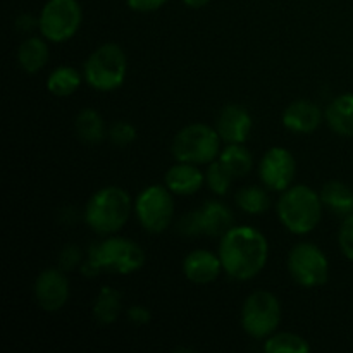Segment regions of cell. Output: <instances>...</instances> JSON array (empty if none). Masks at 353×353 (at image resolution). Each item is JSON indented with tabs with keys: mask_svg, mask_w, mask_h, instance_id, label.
<instances>
[{
	"mask_svg": "<svg viewBox=\"0 0 353 353\" xmlns=\"http://www.w3.org/2000/svg\"><path fill=\"white\" fill-rule=\"evenodd\" d=\"M283 126L295 134H312L323 124L324 112L312 100L300 99L290 103L283 112Z\"/></svg>",
	"mask_w": 353,
	"mask_h": 353,
	"instance_id": "cell-16",
	"label": "cell"
},
{
	"mask_svg": "<svg viewBox=\"0 0 353 353\" xmlns=\"http://www.w3.org/2000/svg\"><path fill=\"white\" fill-rule=\"evenodd\" d=\"M133 212V200L121 186H103L90 196L85 207V223L93 233L110 236L126 226Z\"/></svg>",
	"mask_w": 353,
	"mask_h": 353,
	"instance_id": "cell-3",
	"label": "cell"
},
{
	"mask_svg": "<svg viewBox=\"0 0 353 353\" xmlns=\"http://www.w3.org/2000/svg\"><path fill=\"white\" fill-rule=\"evenodd\" d=\"M145 265V252L137 241L130 238L110 234L103 241L92 243L88 257L81 264V272L88 278L99 274L100 271H109L112 274L128 276L140 271Z\"/></svg>",
	"mask_w": 353,
	"mask_h": 353,
	"instance_id": "cell-2",
	"label": "cell"
},
{
	"mask_svg": "<svg viewBox=\"0 0 353 353\" xmlns=\"http://www.w3.org/2000/svg\"><path fill=\"white\" fill-rule=\"evenodd\" d=\"M123 310V295L116 288L103 286L93 302V319L102 326L116 323Z\"/></svg>",
	"mask_w": 353,
	"mask_h": 353,
	"instance_id": "cell-22",
	"label": "cell"
},
{
	"mask_svg": "<svg viewBox=\"0 0 353 353\" xmlns=\"http://www.w3.org/2000/svg\"><path fill=\"white\" fill-rule=\"evenodd\" d=\"M323 205L340 217L353 214V192L341 181H327L319 192Z\"/></svg>",
	"mask_w": 353,
	"mask_h": 353,
	"instance_id": "cell-21",
	"label": "cell"
},
{
	"mask_svg": "<svg viewBox=\"0 0 353 353\" xmlns=\"http://www.w3.org/2000/svg\"><path fill=\"white\" fill-rule=\"evenodd\" d=\"M14 24L21 33H30L34 28H38V17H33L31 14H21Z\"/></svg>",
	"mask_w": 353,
	"mask_h": 353,
	"instance_id": "cell-33",
	"label": "cell"
},
{
	"mask_svg": "<svg viewBox=\"0 0 353 353\" xmlns=\"http://www.w3.org/2000/svg\"><path fill=\"white\" fill-rule=\"evenodd\" d=\"M323 209L321 195L307 185L290 186L276 203V212L281 224L296 236L312 233L319 226Z\"/></svg>",
	"mask_w": 353,
	"mask_h": 353,
	"instance_id": "cell-4",
	"label": "cell"
},
{
	"mask_svg": "<svg viewBox=\"0 0 353 353\" xmlns=\"http://www.w3.org/2000/svg\"><path fill=\"white\" fill-rule=\"evenodd\" d=\"M338 245L341 254L353 262V214L343 217V223L338 231Z\"/></svg>",
	"mask_w": 353,
	"mask_h": 353,
	"instance_id": "cell-29",
	"label": "cell"
},
{
	"mask_svg": "<svg viewBox=\"0 0 353 353\" xmlns=\"http://www.w3.org/2000/svg\"><path fill=\"white\" fill-rule=\"evenodd\" d=\"M107 137L112 141L116 147H128V145L133 143L138 137L137 128L133 126L128 121H116L112 126L107 130Z\"/></svg>",
	"mask_w": 353,
	"mask_h": 353,
	"instance_id": "cell-28",
	"label": "cell"
},
{
	"mask_svg": "<svg viewBox=\"0 0 353 353\" xmlns=\"http://www.w3.org/2000/svg\"><path fill=\"white\" fill-rule=\"evenodd\" d=\"M254 119L248 109L240 103H228L221 109L216 130L224 143H245L250 138Z\"/></svg>",
	"mask_w": 353,
	"mask_h": 353,
	"instance_id": "cell-14",
	"label": "cell"
},
{
	"mask_svg": "<svg viewBox=\"0 0 353 353\" xmlns=\"http://www.w3.org/2000/svg\"><path fill=\"white\" fill-rule=\"evenodd\" d=\"M236 205L241 212L250 214V216H261V214L268 212V209L271 207V199H269L268 190H264L262 186H243L236 192Z\"/></svg>",
	"mask_w": 353,
	"mask_h": 353,
	"instance_id": "cell-25",
	"label": "cell"
},
{
	"mask_svg": "<svg viewBox=\"0 0 353 353\" xmlns=\"http://www.w3.org/2000/svg\"><path fill=\"white\" fill-rule=\"evenodd\" d=\"M288 274L302 288H319L330 279V261L317 245L310 241L296 243L286 259Z\"/></svg>",
	"mask_w": 353,
	"mask_h": 353,
	"instance_id": "cell-10",
	"label": "cell"
},
{
	"mask_svg": "<svg viewBox=\"0 0 353 353\" xmlns=\"http://www.w3.org/2000/svg\"><path fill=\"white\" fill-rule=\"evenodd\" d=\"M234 226V216L219 200H207L202 207L190 210L176 223V231L183 236L223 238Z\"/></svg>",
	"mask_w": 353,
	"mask_h": 353,
	"instance_id": "cell-11",
	"label": "cell"
},
{
	"mask_svg": "<svg viewBox=\"0 0 353 353\" xmlns=\"http://www.w3.org/2000/svg\"><path fill=\"white\" fill-rule=\"evenodd\" d=\"M85 76L72 65H59L48 74L47 90L55 97H71L78 92Z\"/></svg>",
	"mask_w": 353,
	"mask_h": 353,
	"instance_id": "cell-23",
	"label": "cell"
},
{
	"mask_svg": "<svg viewBox=\"0 0 353 353\" xmlns=\"http://www.w3.org/2000/svg\"><path fill=\"white\" fill-rule=\"evenodd\" d=\"M74 131L76 137L86 145H99L107 137V128L102 114L97 112L95 109L79 110L74 119Z\"/></svg>",
	"mask_w": 353,
	"mask_h": 353,
	"instance_id": "cell-20",
	"label": "cell"
},
{
	"mask_svg": "<svg viewBox=\"0 0 353 353\" xmlns=\"http://www.w3.org/2000/svg\"><path fill=\"white\" fill-rule=\"evenodd\" d=\"M205 183V174L199 169L196 164L190 162H178L168 169L164 178V185L171 190L174 195L188 196L200 192Z\"/></svg>",
	"mask_w": 353,
	"mask_h": 353,
	"instance_id": "cell-17",
	"label": "cell"
},
{
	"mask_svg": "<svg viewBox=\"0 0 353 353\" xmlns=\"http://www.w3.org/2000/svg\"><path fill=\"white\" fill-rule=\"evenodd\" d=\"M295 157L285 147H271L259 162V178L264 188L283 193L295 179Z\"/></svg>",
	"mask_w": 353,
	"mask_h": 353,
	"instance_id": "cell-12",
	"label": "cell"
},
{
	"mask_svg": "<svg viewBox=\"0 0 353 353\" xmlns=\"http://www.w3.org/2000/svg\"><path fill=\"white\" fill-rule=\"evenodd\" d=\"M265 353H309L310 345L303 336L288 331H276L264 341Z\"/></svg>",
	"mask_w": 353,
	"mask_h": 353,
	"instance_id": "cell-26",
	"label": "cell"
},
{
	"mask_svg": "<svg viewBox=\"0 0 353 353\" xmlns=\"http://www.w3.org/2000/svg\"><path fill=\"white\" fill-rule=\"evenodd\" d=\"M221 137L216 128L203 123H193L176 133L172 140V155L178 162L209 165L221 154Z\"/></svg>",
	"mask_w": 353,
	"mask_h": 353,
	"instance_id": "cell-6",
	"label": "cell"
},
{
	"mask_svg": "<svg viewBox=\"0 0 353 353\" xmlns=\"http://www.w3.org/2000/svg\"><path fill=\"white\" fill-rule=\"evenodd\" d=\"M233 179H236V178H234V176L228 171L226 165H224L219 159H216V161L210 162L209 168H207L205 183H207V186L210 188V192L216 193V195H219V196L228 195V193H230L231 185H233Z\"/></svg>",
	"mask_w": 353,
	"mask_h": 353,
	"instance_id": "cell-27",
	"label": "cell"
},
{
	"mask_svg": "<svg viewBox=\"0 0 353 353\" xmlns=\"http://www.w3.org/2000/svg\"><path fill=\"white\" fill-rule=\"evenodd\" d=\"M34 302L48 314L59 312L71 295L68 272L61 268H47L37 276L33 286Z\"/></svg>",
	"mask_w": 353,
	"mask_h": 353,
	"instance_id": "cell-13",
	"label": "cell"
},
{
	"mask_svg": "<svg viewBox=\"0 0 353 353\" xmlns=\"http://www.w3.org/2000/svg\"><path fill=\"white\" fill-rule=\"evenodd\" d=\"M128 74V57L117 43H103L92 52L83 65V76L97 92H114Z\"/></svg>",
	"mask_w": 353,
	"mask_h": 353,
	"instance_id": "cell-5",
	"label": "cell"
},
{
	"mask_svg": "<svg viewBox=\"0 0 353 353\" xmlns=\"http://www.w3.org/2000/svg\"><path fill=\"white\" fill-rule=\"evenodd\" d=\"M281 302L274 293L257 290L245 299L241 307V327L254 340H265L281 324Z\"/></svg>",
	"mask_w": 353,
	"mask_h": 353,
	"instance_id": "cell-7",
	"label": "cell"
},
{
	"mask_svg": "<svg viewBox=\"0 0 353 353\" xmlns=\"http://www.w3.org/2000/svg\"><path fill=\"white\" fill-rule=\"evenodd\" d=\"M217 159L226 165L234 178H243L254 168V157L245 143H228Z\"/></svg>",
	"mask_w": 353,
	"mask_h": 353,
	"instance_id": "cell-24",
	"label": "cell"
},
{
	"mask_svg": "<svg viewBox=\"0 0 353 353\" xmlns=\"http://www.w3.org/2000/svg\"><path fill=\"white\" fill-rule=\"evenodd\" d=\"M169 0H126L128 7L134 12H141V14H147V12H155L159 10L161 7H164Z\"/></svg>",
	"mask_w": 353,
	"mask_h": 353,
	"instance_id": "cell-31",
	"label": "cell"
},
{
	"mask_svg": "<svg viewBox=\"0 0 353 353\" xmlns=\"http://www.w3.org/2000/svg\"><path fill=\"white\" fill-rule=\"evenodd\" d=\"M81 250L76 245H68L59 254V268L65 272H71L76 268H81Z\"/></svg>",
	"mask_w": 353,
	"mask_h": 353,
	"instance_id": "cell-30",
	"label": "cell"
},
{
	"mask_svg": "<svg viewBox=\"0 0 353 353\" xmlns=\"http://www.w3.org/2000/svg\"><path fill=\"white\" fill-rule=\"evenodd\" d=\"M128 319L137 326H145V324L150 323L152 314L145 305H133L128 309Z\"/></svg>",
	"mask_w": 353,
	"mask_h": 353,
	"instance_id": "cell-32",
	"label": "cell"
},
{
	"mask_svg": "<svg viewBox=\"0 0 353 353\" xmlns=\"http://www.w3.org/2000/svg\"><path fill=\"white\" fill-rule=\"evenodd\" d=\"M48 40L43 37H28L17 48V62L19 68L28 74L41 71L47 65L50 52H48Z\"/></svg>",
	"mask_w": 353,
	"mask_h": 353,
	"instance_id": "cell-19",
	"label": "cell"
},
{
	"mask_svg": "<svg viewBox=\"0 0 353 353\" xmlns=\"http://www.w3.org/2000/svg\"><path fill=\"white\" fill-rule=\"evenodd\" d=\"M324 121L338 137L353 138V93L331 100L324 110Z\"/></svg>",
	"mask_w": 353,
	"mask_h": 353,
	"instance_id": "cell-18",
	"label": "cell"
},
{
	"mask_svg": "<svg viewBox=\"0 0 353 353\" xmlns=\"http://www.w3.org/2000/svg\"><path fill=\"white\" fill-rule=\"evenodd\" d=\"M83 9L78 0H47L38 16L41 37L54 43L69 41L79 31Z\"/></svg>",
	"mask_w": 353,
	"mask_h": 353,
	"instance_id": "cell-9",
	"label": "cell"
},
{
	"mask_svg": "<svg viewBox=\"0 0 353 353\" xmlns=\"http://www.w3.org/2000/svg\"><path fill=\"white\" fill-rule=\"evenodd\" d=\"M217 254L223 271L230 278L250 281L261 274L268 264V238L254 226H233L221 238Z\"/></svg>",
	"mask_w": 353,
	"mask_h": 353,
	"instance_id": "cell-1",
	"label": "cell"
},
{
	"mask_svg": "<svg viewBox=\"0 0 353 353\" xmlns=\"http://www.w3.org/2000/svg\"><path fill=\"white\" fill-rule=\"evenodd\" d=\"M174 193L165 185H150L133 202V212L147 233L161 234L174 219Z\"/></svg>",
	"mask_w": 353,
	"mask_h": 353,
	"instance_id": "cell-8",
	"label": "cell"
},
{
	"mask_svg": "<svg viewBox=\"0 0 353 353\" xmlns=\"http://www.w3.org/2000/svg\"><path fill=\"white\" fill-rule=\"evenodd\" d=\"M183 3H185L186 7H190V9H202V7H205L207 3H210L212 0H181Z\"/></svg>",
	"mask_w": 353,
	"mask_h": 353,
	"instance_id": "cell-34",
	"label": "cell"
},
{
	"mask_svg": "<svg viewBox=\"0 0 353 353\" xmlns=\"http://www.w3.org/2000/svg\"><path fill=\"white\" fill-rule=\"evenodd\" d=\"M223 271L219 254L205 250V248H196L192 250L183 261V274L193 285H210L219 278Z\"/></svg>",
	"mask_w": 353,
	"mask_h": 353,
	"instance_id": "cell-15",
	"label": "cell"
}]
</instances>
